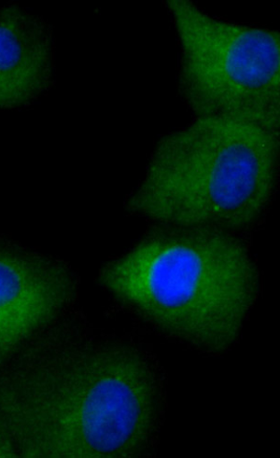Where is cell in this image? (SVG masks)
<instances>
[{
    "label": "cell",
    "instance_id": "cell-6",
    "mask_svg": "<svg viewBox=\"0 0 280 458\" xmlns=\"http://www.w3.org/2000/svg\"><path fill=\"white\" fill-rule=\"evenodd\" d=\"M52 27L15 4L0 8V111L18 110L54 85Z\"/></svg>",
    "mask_w": 280,
    "mask_h": 458
},
{
    "label": "cell",
    "instance_id": "cell-2",
    "mask_svg": "<svg viewBox=\"0 0 280 458\" xmlns=\"http://www.w3.org/2000/svg\"><path fill=\"white\" fill-rule=\"evenodd\" d=\"M99 281L159 333L212 354L238 340L259 292L241 240L205 227L155 225Z\"/></svg>",
    "mask_w": 280,
    "mask_h": 458
},
{
    "label": "cell",
    "instance_id": "cell-3",
    "mask_svg": "<svg viewBox=\"0 0 280 458\" xmlns=\"http://www.w3.org/2000/svg\"><path fill=\"white\" fill-rule=\"evenodd\" d=\"M278 165L279 131L195 118L157 144L125 208L159 225L244 230L269 208Z\"/></svg>",
    "mask_w": 280,
    "mask_h": 458
},
{
    "label": "cell",
    "instance_id": "cell-1",
    "mask_svg": "<svg viewBox=\"0 0 280 458\" xmlns=\"http://www.w3.org/2000/svg\"><path fill=\"white\" fill-rule=\"evenodd\" d=\"M163 386L141 349L70 312L0 366V417L19 458H120L157 437Z\"/></svg>",
    "mask_w": 280,
    "mask_h": 458
},
{
    "label": "cell",
    "instance_id": "cell-4",
    "mask_svg": "<svg viewBox=\"0 0 280 458\" xmlns=\"http://www.w3.org/2000/svg\"><path fill=\"white\" fill-rule=\"evenodd\" d=\"M165 4L181 46L180 95L195 118L279 131V33L212 17L187 0Z\"/></svg>",
    "mask_w": 280,
    "mask_h": 458
},
{
    "label": "cell",
    "instance_id": "cell-7",
    "mask_svg": "<svg viewBox=\"0 0 280 458\" xmlns=\"http://www.w3.org/2000/svg\"><path fill=\"white\" fill-rule=\"evenodd\" d=\"M0 457L19 458L17 449L2 417H0Z\"/></svg>",
    "mask_w": 280,
    "mask_h": 458
},
{
    "label": "cell",
    "instance_id": "cell-5",
    "mask_svg": "<svg viewBox=\"0 0 280 458\" xmlns=\"http://www.w3.org/2000/svg\"><path fill=\"white\" fill-rule=\"evenodd\" d=\"M77 282L62 261L0 242V366L71 312Z\"/></svg>",
    "mask_w": 280,
    "mask_h": 458
}]
</instances>
